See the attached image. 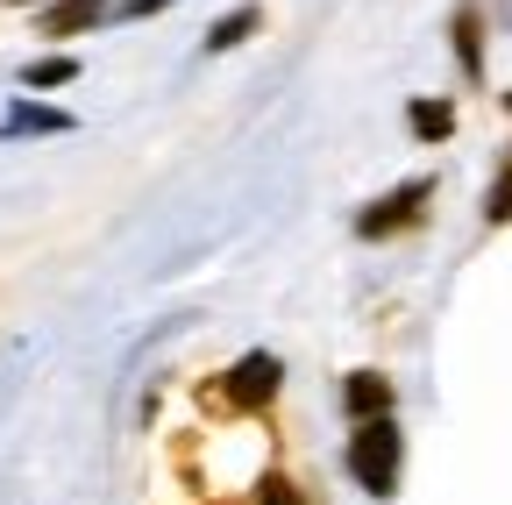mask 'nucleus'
Wrapping results in <instances>:
<instances>
[{
    "mask_svg": "<svg viewBox=\"0 0 512 505\" xmlns=\"http://www.w3.org/2000/svg\"><path fill=\"white\" fill-rule=\"evenodd\" d=\"M15 8H29V0H15Z\"/></svg>",
    "mask_w": 512,
    "mask_h": 505,
    "instance_id": "13",
    "label": "nucleus"
},
{
    "mask_svg": "<svg viewBox=\"0 0 512 505\" xmlns=\"http://www.w3.org/2000/svg\"><path fill=\"white\" fill-rule=\"evenodd\" d=\"M349 470L363 477V491H392V477H399V434H392V420H363L356 427V441H349Z\"/></svg>",
    "mask_w": 512,
    "mask_h": 505,
    "instance_id": "1",
    "label": "nucleus"
},
{
    "mask_svg": "<svg viewBox=\"0 0 512 505\" xmlns=\"http://www.w3.org/2000/svg\"><path fill=\"white\" fill-rule=\"evenodd\" d=\"M29 129H36V136H57V129H72V121L50 114V107H15V114H8V136H29Z\"/></svg>",
    "mask_w": 512,
    "mask_h": 505,
    "instance_id": "7",
    "label": "nucleus"
},
{
    "mask_svg": "<svg viewBox=\"0 0 512 505\" xmlns=\"http://www.w3.org/2000/svg\"><path fill=\"white\" fill-rule=\"evenodd\" d=\"M64 79H79L72 57H43V65H29V86H64Z\"/></svg>",
    "mask_w": 512,
    "mask_h": 505,
    "instance_id": "9",
    "label": "nucleus"
},
{
    "mask_svg": "<svg viewBox=\"0 0 512 505\" xmlns=\"http://www.w3.org/2000/svg\"><path fill=\"white\" fill-rule=\"evenodd\" d=\"M256 22H264V8H235V15H221V22L207 29V50H235V43L256 29Z\"/></svg>",
    "mask_w": 512,
    "mask_h": 505,
    "instance_id": "5",
    "label": "nucleus"
},
{
    "mask_svg": "<svg viewBox=\"0 0 512 505\" xmlns=\"http://www.w3.org/2000/svg\"><path fill=\"white\" fill-rule=\"evenodd\" d=\"M256 505H299V491L285 477H264V491H256Z\"/></svg>",
    "mask_w": 512,
    "mask_h": 505,
    "instance_id": "11",
    "label": "nucleus"
},
{
    "mask_svg": "<svg viewBox=\"0 0 512 505\" xmlns=\"http://www.w3.org/2000/svg\"><path fill=\"white\" fill-rule=\"evenodd\" d=\"M491 221H512V164H505V178L491 185V207H484Z\"/></svg>",
    "mask_w": 512,
    "mask_h": 505,
    "instance_id": "10",
    "label": "nucleus"
},
{
    "mask_svg": "<svg viewBox=\"0 0 512 505\" xmlns=\"http://www.w3.org/2000/svg\"><path fill=\"white\" fill-rule=\"evenodd\" d=\"M121 8H128V15H150V8H164V0H121Z\"/></svg>",
    "mask_w": 512,
    "mask_h": 505,
    "instance_id": "12",
    "label": "nucleus"
},
{
    "mask_svg": "<svg viewBox=\"0 0 512 505\" xmlns=\"http://www.w3.org/2000/svg\"><path fill=\"white\" fill-rule=\"evenodd\" d=\"M413 129H420V136H448V129H456V114L434 107V100H420V107H413Z\"/></svg>",
    "mask_w": 512,
    "mask_h": 505,
    "instance_id": "8",
    "label": "nucleus"
},
{
    "mask_svg": "<svg viewBox=\"0 0 512 505\" xmlns=\"http://www.w3.org/2000/svg\"><path fill=\"white\" fill-rule=\"evenodd\" d=\"M228 392H235V406L271 399V392H278V356H242V363H235V377H228Z\"/></svg>",
    "mask_w": 512,
    "mask_h": 505,
    "instance_id": "2",
    "label": "nucleus"
},
{
    "mask_svg": "<svg viewBox=\"0 0 512 505\" xmlns=\"http://www.w3.org/2000/svg\"><path fill=\"white\" fill-rule=\"evenodd\" d=\"M100 8H107V0H57V8H50V36H72V29L100 22Z\"/></svg>",
    "mask_w": 512,
    "mask_h": 505,
    "instance_id": "6",
    "label": "nucleus"
},
{
    "mask_svg": "<svg viewBox=\"0 0 512 505\" xmlns=\"http://www.w3.org/2000/svg\"><path fill=\"white\" fill-rule=\"evenodd\" d=\"M427 193H434V185H427V178H413L406 193H392V200H384L377 214H363V235H384V228H399V221H413V207H420Z\"/></svg>",
    "mask_w": 512,
    "mask_h": 505,
    "instance_id": "3",
    "label": "nucleus"
},
{
    "mask_svg": "<svg viewBox=\"0 0 512 505\" xmlns=\"http://www.w3.org/2000/svg\"><path fill=\"white\" fill-rule=\"evenodd\" d=\"M384 406H392V385H384L377 370H356V377H349V413H356V420H377Z\"/></svg>",
    "mask_w": 512,
    "mask_h": 505,
    "instance_id": "4",
    "label": "nucleus"
}]
</instances>
